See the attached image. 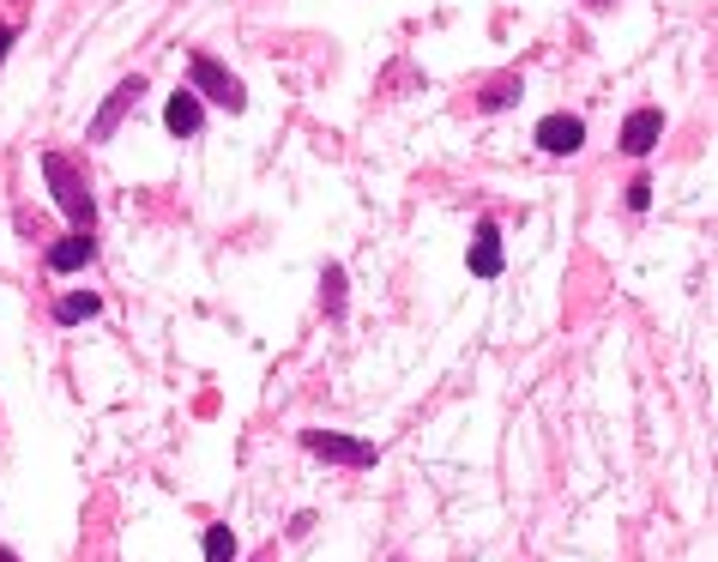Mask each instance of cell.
Wrapping results in <instances>:
<instances>
[{
    "label": "cell",
    "instance_id": "cell-1",
    "mask_svg": "<svg viewBox=\"0 0 718 562\" xmlns=\"http://www.w3.org/2000/svg\"><path fill=\"white\" fill-rule=\"evenodd\" d=\"M43 176H49V194H55V206L67 212L73 230H92L97 224V200H92V182L79 176V163L61 158V151H43Z\"/></svg>",
    "mask_w": 718,
    "mask_h": 562
},
{
    "label": "cell",
    "instance_id": "cell-2",
    "mask_svg": "<svg viewBox=\"0 0 718 562\" xmlns=\"http://www.w3.org/2000/svg\"><path fill=\"white\" fill-rule=\"evenodd\" d=\"M187 73H194V85H187V92H194L200 104H217V109H229V115L248 109V92H242V79L224 67V61H212V55H187Z\"/></svg>",
    "mask_w": 718,
    "mask_h": 562
},
{
    "label": "cell",
    "instance_id": "cell-3",
    "mask_svg": "<svg viewBox=\"0 0 718 562\" xmlns=\"http://www.w3.org/2000/svg\"><path fill=\"white\" fill-rule=\"evenodd\" d=\"M302 448L314 459H326V466H351V471H368L381 466V448L363 436H339V430H302Z\"/></svg>",
    "mask_w": 718,
    "mask_h": 562
},
{
    "label": "cell",
    "instance_id": "cell-4",
    "mask_svg": "<svg viewBox=\"0 0 718 562\" xmlns=\"http://www.w3.org/2000/svg\"><path fill=\"white\" fill-rule=\"evenodd\" d=\"M537 146H544L549 158H574V151L586 146V121H580V115H568V109L544 115V121H537Z\"/></svg>",
    "mask_w": 718,
    "mask_h": 562
},
{
    "label": "cell",
    "instance_id": "cell-5",
    "mask_svg": "<svg viewBox=\"0 0 718 562\" xmlns=\"http://www.w3.org/2000/svg\"><path fill=\"white\" fill-rule=\"evenodd\" d=\"M139 97H146V79H139V73H133V79H121V85H115V92H109V104H103V109H97V121H92V139H97V146H103V139H115L121 115L133 109Z\"/></svg>",
    "mask_w": 718,
    "mask_h": 562
},
{
    "label": "cell",
    "instance_id": "cell-6",
    "mask_svg": "<svg viewBox=\"0 0 718 562\" xmlns=\"http://www.w3.org/2000/svg\"><path fill=\"white\" fill-rule=\"evenodd\" d=\"M658 139H664V109H634L622 121V151H628V158H646Z\"/></svg>",
    "mask_w": 718,
    "mask_h": 562
},
{
    "label": "cell",
    "instance_id": "cell-7",
    "mask_svg": "<svg viewBox=\"0 0 718 562\" xmlns=\"http://www.w3.org/2000/svg\"><path fill=\"white\" fill-rule=\"evenodd\" d=\"M97 261V242L92 230H73V236H61L55 248H49V273H79V266Z\"/></svg>",
    "mask_w": 718,
    "mask_h": 562
},
{
    "label": "cell",
    "instance_id": "cell-8",
    "mask_svg": "<svg viewBox=\"0 0 718 562\" xmlns=\"http://www.w3.org/2000/svg\"><path fill=\"white\" fill-rule=\"evenodd\" d=\"M465 261H471V273H478V278H495V273H502V224L483 219V224H478V242H471Z\"/></svg>",
    "mask_w": 718,
    "mask_h": 562
},
{
    "label": "cell",
    "instance_id": "cell-9",
    "mask_svg": "<svg viewBox=\"0 0 718 562\" xmlns=\"http://www.w3.org/2000/svg\"><path fill=\"white\" fill-rule=\"evenodd\" d=\"M200 121H205V104H200L194 92H175L170 104H163V127H170L175 139H194Z\"/></svg>",
    "mask_w": 718,
    "mask_h": 562
},
{
    "label": "cell",
    "instance_id": "cell-10",
    "mask_svg": "<svg viewBox=\"0 0 718 562\" xmlns=\"http://www.w3.org/2000/svg\"><path fill=\"white\" fill-rule=\"evenodd\" d=\"M97 309H103L97 290H67V297L55 303V321H61V327H79V321H92Z\"/></svg>",
    "mask_w": 718,
    "mask_h": 562
},
{
    "label": "cell",
    "instance_id": "cell-11",
    "mask_svg": "<svg viewBox=\"0 0 718 562\" xmlns=\"http://www.w3.org/2000/svg\"><path fill=\"white\" fill-rule=\"evenodd\" d=\"M320 309H326V321H344V266L320 273Z\"/></svg>",
    "mask_w": 718,
    "mask_h": 562
},
{
    "label": "cell",
    "instance_id": "cell-12",
    "mask_svg": "<svg viewBox=\"0 0 718 562\" xmlns=\"http://www.w3.org/2000/svg\"><path fill=\"white\" fill-rule=\"evenodd\" d=\"M513 97H519V73H502V79H490V85H483L478 109H483V115H495V109H507Z\"/></svg>",
    "mask_w": 718,
    "mask_h": 562
},
{
    "label": "cell",
    "instance_id": "cell-13",
    "mask_svg": "<svg viewBox=\"0 0 718 562\" xmlns=\"http://www.w3.org/2000/svg\"><path fill=\"white\" fill-rule=\"evenodd\" d=\"M205 562H236V532L217 520V527H205Z\"/></svg>",
    "mask_w": 718,
    "mask_h": 562
},
{
    "label": "cell",
    "instance_id": "cell-14",
    "mask_svg": "<svg viewBox=\"0 0 718 562\" xmlns=\"http://www.w3.org/2000/svg\"><path fill=\"white\" fill-rule=\"evenodd\" d=\"M646 206H652V182L634 176V182H628V212H646Z\"/></svg>",
    "mask_w": 718,
    "mask_h": 562
},
{
    "label": "cell",
    "instance_id": "cell-15",
    "mask_svg": "<svg viewBox=\"0 0 718 562\" xmlns=\"http://www.w3.org/2000/svg\"><path fill=\"white\" fill-rule=\"evenodd\" d=\"M12 36H19V31H12V24H7V19H0V61H7V49H12Z\"/></svg>",
    "mask_w": 718,
    "mask_h": 562
},
{
    "label": "cell",
    "instance_id": "cell-16",
    "mask_svg": "<svg viewBox=\"0 0 718 562\" xmlns=\"http://www.w3.org/2000/svg\"><path fill=\"white\" fill-rule=\"evenodd\" d=\"M586 7H592V12H610V7H615V0H586Z\"/></svg>",
    "mask_w": 718,
    "mask_h": 562
},
{
    "label": "cell",
    "instance_id": "cell-17",
    "mask_svg": "<svg viewBox=\"0 0 718 562\" xmlns=\"http://www.w3.org/2000/svg\"><path fill=\"white\" fill-rule=\"evenodd\" d=\"M0 562H19V556H12V551H7V544H0Z\"/></svg>",
    "mask_w": 718,
    "mask_h": 562
}]
</instances>
